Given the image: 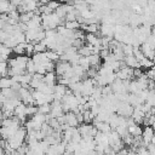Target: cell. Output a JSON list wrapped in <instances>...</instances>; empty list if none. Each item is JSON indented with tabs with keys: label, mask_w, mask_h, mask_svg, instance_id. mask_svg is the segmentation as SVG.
Returning <instances> with one entry per match:
<instances>
[{
	"label": "cell",
	"mask_w": 155,
	"mask_h": 155,
	"mask_svg": "<svg viewBox=\"0 0 155 155\" xmlns=\"http://www.w3.org/2000/svg\"><path fill=\"white\" fill-rule=\"evenodd\" d=\"M93 125L97 127L98 131L101 132H104V133H110L113 131L111 126L109 125V122H104V121H96L93 120Z\"/></svg>",
	"instance_id": "3957f363"
},
{
	"label": "cell",
	"mask_w": 155,
	"mask_h": 155,
	"mask_svg": "<svg viewBox=\"0 0 155 155\" xmlns=\"http://www.w3.org/2000/svg\"><path fill=\"white\" fill-rule=\"evenodd\" d=\"M109 125L111 126V128L113 130H115L117 126H119V115H116V114H111V116H110V119H109Z\"/></svg>",
	"instance_id": "ac0fdd59"
},
{
	"label": "cell",
	"mask_w": 155,
	"mask_h": 155,
	"mask_svg": "<svg viewBox=\"0 0 155 155\" xmlns=\"http://www.w3.org/2000/svg\"><path fill=\"white\" fill-rule=\"evenodd\" d=\"M12 84H13V80L11 78H7V76L1 78V80H0V87H1V90L2 88H11Z\"/></svg>",
	"instance_id": "8fae6325"
},
{
	"label": "cell",
	"mask_w": 155,
	"mask_h": 155,
	"mask_svg": "<svg viewBox=\"0 0 155 155\" xmlns=\"http://www.w3.org/2000/svg\"><path fill=\"white\" fill-rule=\"evenodd\" d=\"M92 126H93L92 124H81V125L79 126V131H80L81 136H82V137H87V136L90 134V130H91Z\"/></svg>",
	"instance_id": "30bf717a"
},
{
	"label": "cell",
	"mask_w": 155,
	"mask_h": 155,
	"mask_svg": "<svg viewBox=\"0 0 155 155\" xmlns=\"http://www.w3.org/2000/svg\"><path fill=\"white\" fill-rule=\"evenodd\" d=\"M137 155H151L147 147H139L137 149Z\"/></svg>",
	"instance_id": "d4e9b609"
},
{
	"label": "cell",
	"mask_w": 155,
	"mask_h": 155,
	"mask_svg": "<svg viewBox=\"0 0 155 155\" xmlns=\"http://www.w3.org/2000/svg\"><path fill=\"white\" fill-rule=\"evenodd\" d=\"M57 76H58V75L56 74V71H48V73L44 76V82H46V84L50 85V86H54V85H56V81L58 80Z\"/></svg>",
	"instance_id": "8992f818"
},
{
	"label": "cell",
	"mask_w": 155,
	"mask_h": 155,
	"mask_svg": "<svg viewBox=\"0 0 155 155\" xmlns=\"http://www.w3.org/2000/svg\"><path fill=\"white\" fill-rule=\"evenodd\" d=\"M139 63H140V67H142V68H147V69H150V68H153V67L155 65V62H154L153 59L147 58V57H145L143 61H140Z\"/></svg>",
	"instance_id": "9a60e30c"
},
{
	"label": "cell",
	"mask_w": 155,
	"mask_h": 155,
	"mask_svg": "<svg viewBox=\"0 0 155 155\" xmlns=\"http://www.w3.org/2000/svg\"><path fill=\"white\" fill-rule=\"evenodd\" d=\"M33 53H35V46L31 42H27V47H25V54L27 56H31Z\"/></svg>",
	"instance_id": "603a6c76"
},
{
	"label": "cell",
	"mask_w": 155,
	"mask_h": 155,
	"mask_svg": "<svg viewBox=\"0 0 155 155\" xmlns=\"http://www.w3.org/2000/svg\"><path fill=\"white\" fill-rule=\"evenodd\" d=\"M10 2H11L12 5H15V6H17V7H18V6H21L24 1H23V0H10Z\"/></svg>",
	"instance_id": "83f0119b"
},
{
	"label": "cell",
	"mask_w": 155,
	"mask_h": 155,
	"mask_svg": "<svg viewBox=\"0 0 155 155\" xmlns=\"http://www.w3.org/2000/svg\"><path fill=\"white\" fill-rule=\"evenodd\" d=\"M88 59H90L91 67H99V63H101L99 54H91V56H88Z\"/></svg>",
	"instance_id": "4fadbf2b"
},
{
	"label": "cell",
	"mask_w": 155,
	"mask_h": 155,
	"mask_svg": "<svg viewBox=\"0 0 155 155\" xmlns=\"http://www.w3.org/2000/svg\"><path fill=\"white\" fill-rule=\"evenodd\" d=\"M34 46H35V53H36V52H46V51H47V46H46L42 41L35 44Z\"/></svg>",
	"instance_id": "7402d4cb"
},
{
	"label": "cell",
	"mask_w": 155,
	"mask_h": 155,
	"mask_svg": "<svg viewBox=\"0 0 155 155\" xmlns=\"http://www.w3.org/2000/svg\"><path fill=\"white\" fill-rule=\"evenodd\" d=\"M0 1H10V0H0Z\"/></svg>",
	"instance_id": "4dcf8cb0"
},
{
	"label": "cell",
	"mask_w": 155,
	"mask_h": 155,
	"mask_svg": "<svg viewBox=\"0 0 155 155\" xmlns=\"http://www.w3.org/2000/svg\"><path fill=\"white\" fill-rule=\"evenodd\" d=\"M122 51L125 53V56H133V46L128 45V44H124L122 45Z\"/></svg>",
	"instance_id": "ffe728a7"
},
{
	"label": "cell",
	"mask_w": 155,
	"mask_h": 155,
	"mask_svg": "<svg viewBox=\"0 0 155 155\" xmlns=\"http://www.w3.org/2000/svg\"><path fill=\"white\" fill-rule=\"evenodd\" d=\"M78 53L81 56V57H88L92 54V48H91V45H84L81 46L80 48H78Z\"/></svg>",
	"instance_id": "9c48e42d"
},
{
	"label": "cell",
	"mask_w": 155,
	"mask_h": 155,
	"mask_svg": "<svg viewBox=\"0 0 155 155\" xmlns=\"http://www.w3.org/2000/svg\"><path fill=\"white\" fill-rule=\"evenodd\" d=\"M79 64L87 71L90 68H91V64H90V59H88V57H81L80 58V61H79Z\"/></svg>",
	"instance_id": "d6986e66"
},
{
	"label": "cell",
	"mask_w": 155,
	"mask_h": 155,
	"mask_svg": "<svg viewBox=\"0 0 155 155\" xmlns=\"http://www.w3.org/2000/svg\"><path fill=\"white\" fill-rule=\"evenodd\" d=\"M85 40L87 41V44H88V45H92V46H102L101 38H98V36H97V34L87 33V34H86Z\"/></svg>",
	"instance_id": "277c9868"
},
{
	"label": "cell",
	"mask_w": 155,
	"mask_h": 155,
	"mask_svg": "<svg viewBox=\"0 0 155 155\" xmlns=\"http://www.w3.org/2000/svg\"><path fill=\"white\" fill-rule=\"evenodd\" d=\"M10 1H0V12L1 13H8V7H10Z\"/></svg>",
	"instance_id": "44dd1931"
},
{
	"label": "cell",
	"mask_w": 155,
	"mask_h": 155,
	"mask_svg": "<svg viewBox=\"0 0 155 155\" xmlns=\"http://www.w3.org/2000/svg\"><path fill=\"white\" fill-rule=\"evenodd\" d=\"M65 119H67V124L71 127H76L79 121H78V117H76V114L74 111H68L65 113Z\"/></svg>",
	"instance_id": "52a82bcc"
},
{
	"label": "cell",
	"mask_w": 155,
	"mask_h": 155,
	"mask_svg": "<svg viewBox=\"0 0 155 155\" xmlns=\"http://www.w3.org/2000/svg\"><path fill=\"white\" fill-rule=\"evenodd\" d=\"M155 134V130L153 128V126H145V128L143 130V143L145 144V147H148L151 143V138Z\"/></svg>",
	"instance_id": "7a4b0ae2"
},
{
	"label": "cell",
	"mask_w": 155,
	"mask_h": 155,
	"mask_svg": "<svg viewBox=\"0 0 155 155\" xmlns=\"http://www.w3.org/2000/svg\"><path fill=\"white\" fill-rule=\"evenodd\" d=\"M25 47H27V42L18 44L17 46L13 47V53H16L17 56L18 54H25Z\"/></svg>",
	"instance_id": "7c38bea8"
},
{
	"label": "cell",
	"mask_w": 155,
	"mask_h": 155,
	"mask_svg": "<svg viewBox=\"0 0 155 155\" xmlns=\"http://www.w3.org/2000/svg\"><path fill=\"white\" fill-rule=\"evenodd\" d=\"M12 52H13V48L6 46L5 44H1V46H0V53H1V56H7V57H10V54H11Z\"/></svg>",
	"instance_id": "2e32d148"
},
{
	"label": "cell",
	"mask_w": 155,
	"mask_h": 155,
	"mask_svg": "<svg viewBox=\"0 0 155 155\" xmlns=\"http://www.w3.org/2000/svg\"><path fill=\"white\" fill-rule=\"evenodd\" d=\"M31 59L35 62V64H44L45 62L50 61V59L47 58L46 52H36V53H34V54L31 56Z\"/></svg>",
	"instance_id": "5b68a950"
},
{
	"label": "cell",
	"mask_w": 155,
	"mask_h": 155,
	"mask_svg": "<svg viewBox=\"0 0 155 155\" xmlns=\"http://www.w3.org/2000/svg\"><path fill=\"white\" fill-rule=\"evenodd\" d=\"M50 1H51V0H39V2H40L41 5H47Z\"/></svg>",
	"instance_id": "f546056e"
},
{
	"label": "cell",
	"mask_w": 155,
	"mask_h": 155,
	"mask_svg": "<svg viewBox=\"0 0 155 155\" xmlns=\"http://www.w3.org/2000/svg\"><path fill=\"white\" fill-rule=\"evenodd\" d=\"M65 28H68V29H71V30H76V29H79L80 28V23L78 22V21H65Z\"/></svg>",
	"instance_id": "5bb4252c"
},
{
	"label": "cell",
	"mask_w": 155,
	"mask_h": 155,
	"mask_svg": "<svg viewBox=\"0 0 155 155\" xmlns=\"http://www.w3.org/2000/svg\"><path fill=\"white\" fill-rule=\"evenodd\" d=\"M11 79L13 81H17V82H22V75H13L11 76Z\"/></svg>",
	"instance_id": "f1b7e54d"
},
{
	"label": "cell",
	"mask_w": 155,
	"mask_h": 155,
	"mask_svg": "<svg viewBox=\"0 0 155 155\" xmlns=\"http://www.w3.org/2000/svg\"><path fill=\"white\" fill-rule=\"evenodd\" d=\"M38 108H39V113H41V114H45V115L50 114V113H51V109H52V107H51V103H46V104L39 105Z\"/></svg>",
	"instance_id": "e0dca14e"
},
{
	"label": "cell",
	"mask_w": 155,
	"mask_h": 155,
	"mask_svg": "<svg viewBox=\"0 0 155 155\" xmlns=\"http://www.w3.org/2000/svg\"><path fill=\"white\" fill-rule=\"evenodd\" d=\"M47 6L51 8V10H53V11H56L59 6H61V2L59 1H57V0H51L48 4H47Z\"/></svg>",
	"instance_id": "cb8c5ba5"
},
{
	"label": "cell",
	"mask_w": 155,
	"mask_h": 155,
	"mask_svg": "<svg viewBox=\"0 0 155 155\" xmlns=\"http://www.w3.org/2000/svg\"><path fill=\"white\" fill-rule=\"evenodd\" d=\"M110 52H111V51H110L109 48H102V50H101V52H99V56H101V58H103V59H104V58H105Z\"/></svg>",
	"instance_id": "484cf974"
},
{
	"label": "cell",
	"mask_w": 155,
	"mask_h": 155,
	"mask_svg": "<svg viewBox=\"0 0 155 155\" xmlns=\"http://www.w3.org/2000/svg\"><path fill=\"white\" fill-rule=\"evenodd\" d=\"M76 117H78L79 124H84V122H85V120H84V114H82V113H78V114H76Z\"/></svg>",
	"instance_id": "4316f807"
},
{
	"label": "cell",
	"mask_w": 155,
	"mask_h": 155,
	"mask_svg": "<svg viewBox=\"0 0 155 155\" xmlns=\"http://www.w3.org/2000/svg\"><path fill=\"white\" fill-rule=\"evenodd\" d=\"M127 130H128V133L132 134L133 137H136V136H143V128H142L138 124L130 126Z\"/></svg>",
	"instance_id": "ba28073f"
},
{
	"label": "cell",
	"mask_w": 155,
	"mask_h": 155,
	"mask_svg": "<svg viewBox=\"0 0 155 155\" xmlns=\"http://www.w3.org/2000/svg\"><path fill=\"white\" fill-rule=\"evenodd\" d=\"M71 68V64H70V62H65V61H58L57 63H56V74L58 75V76H63L64 74H65V71L67 70H69Z\"/></svg>",
	"instance_id": "6da1fadb"
}]
</instances>
